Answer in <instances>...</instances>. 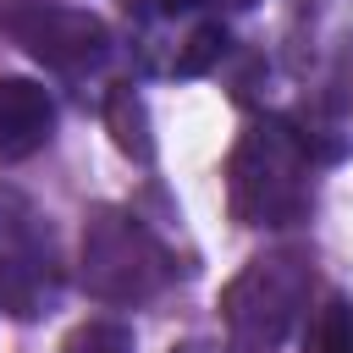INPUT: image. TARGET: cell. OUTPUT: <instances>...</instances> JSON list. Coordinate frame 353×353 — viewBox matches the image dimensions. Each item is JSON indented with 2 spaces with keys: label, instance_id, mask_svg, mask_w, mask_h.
<instances>
[{
  "label": "cell",
  "instance_id": "cell-6",
  "mask_svg": "<svg viewBox=\"0 0 353 353\" xmlns=\"http://www.w3.org/2000/svg\"><path fill=\"white\" fill-rule=\"evenodd\" d=\"M132 50L154 77H199L226 55V22L221 11H204L199 0H132Z\"/></svg>",
  "mask_w": 353,
  "mask_h": 353
},
{
  "label": "cell",
  "instance_id": "cell-2",
  "mask_svg": "<svg viewBox=\"0 0 353 353\" xmlns=\"http://www.w3.org/2000/svg\"><path fill=\"white\" fill-rule=\"evenodd\" d=\"M314 292V259L303 248H270L254 254L221 292V320L237 353H276L298 320L309 314Z\"/></svg>",
  "mask_w": 353,
  "mask_h": 353
},
{
  "label": "cell",
  "instance_id": "cell-8",
  "mask_svg": "<svg viewBox=\"0 0 353 353\" xmlns=\"http://www.w3.org/2000/svg\"><path fill=\"white\" fill-rule=\"evenodd\" d=\"M303 353H353V298H325L309 314Z\"/></svg>",
  "mask_w": 353,
  "mask_h": 353
},
{
  "label": "cell",
  "instance_id": "cell-10",
  "mask_svg": "<svg viewBox=\"0 0 353 353\" xmlns=\"http://www.w3.org/2000/svg\"><path fill=\"white\" fill-rule=\"evenodd\" d=\"M61 353H138V347H132V331H127V325H116V320H88V325H77V331L66 336Z\"/></svg>",
  "mask_w": 353,
  "mask_h": 353
},
{
  "label": "cell",
  "instance_id": "cell-9",
  "mask_svg": "<svg viewBox=\"0 0 353 353\" xmlns=\"http://www.w3.org/2000/svg\"><path fill=\"white\" fill-rule=\"evenodd\" d=\"M105 121H110L116 143H121L132 160H149V154H154V143H149V116H143V99H138L132 88H116V94L105 99Z\"/></svg>",
  "mask_w": 353,
  "mask_h": 353
},
{
  "label": "cell",
  "instance_id": "cell-3",
  "mask_svg": "<svg viewBox=\"0 0 353 353\" xmlns=\"http://www.w3.org/2000/svg\"><path fill=\"white\" fill-rule=\"evenodd\" d=\"M77 281L88 298L138 309L165 292L171 281V254L165 243L121 204H99L83 221V248H77Z\"/></svg>",
  "mask_w": 353,
  "mask_h": 353
},
{
  "label": "cell",
  "instance_id": "cell-7",
  "mask_svg": "<svg viewBox=\"0 0 353 353\" xmlns=\"http://www.w3.org/2000/svg\"><path fill=\"white\" fill-rule=\"evenodd\" d=\"M55 138V99L33 77H0V165L39 154Z\"/></svg>",
  "mask_w": 353,
  "mask_h": 353
},
{
  "label": "cell",
  "instance_id": "cell-4",
  "mask_svg": "<svg viewBox=\"0 0 353 353\" xmlns=\"http://www.w3.org/2000/svg\"><path fill=\"white\" fill-rule=\"evenodd\" d=\"M55 303H61L55 232L22 188L0 182V309L11 320H44Z\"/></svg>",
  "mask_w": 353,
  "mask_h": 353
},
{
  "label": "cell",
  "instance_id": "cell-1",
  "mask_svg": "<svg viewBox=\"0 0 353 353\" xmlns=\"http://www.w3.org/2000/svg\"><path fill=\"white\" fill-rule=\"evenodd\" d=\"M226 204L237 226H254V232H281V226L309 221L314 210L309 143L276 116L248 121L226 160Z\"/></svg>",
  "mask_w": 353,
  "mask_h": 353
},
{
  "label": "cell",
  "instance_id": "cell-12",
  "mask_svg": "<svg viewBox=\"0 0 353 353\" xmlns=\"http://www.w3.org/2000/svg\"><path fill=\"white\" fill-rule=\"evenodd\" d=\"M171 353H210V347H199V342H188V347H171Z\"/></svg>",
  "mask_w": 353,
  "mask_h": 353
},
{
  "label": "cell",
  "instance_id": "cell-5",
  "mask_svg": "<svg viewBox=\"0 0 353 353\" xmlns=\"http://www.w3.org/2000/svg\"><path fill=\"white\" fill-rule=\"evenodd\" d=\"M0 33L11 44H22L39 66H50L55 77H94L110 61V28L83 11V6H61V0H0Z\"/></svg>",
  "mask_w": 353,
  "mask_h": 353
},
{
  "label": "cell",
  "instance_id": "cell-11",
  "mask_svg": "<svg viewBox=\"0 0 353 353\" xmlns=\"http://www.w3.org/2000/svg\"><path fill=\"white\" fill-rule=\"evenodd\" d=\"M199 6H204V11H221V17H226V11H248V6H259V0H199Z\"/></svg>",
  "mask_w": 353,
  "mask_h": 353
}]
</instances>
